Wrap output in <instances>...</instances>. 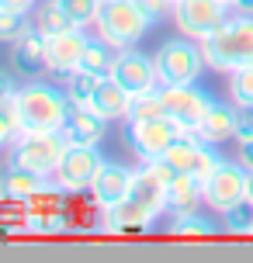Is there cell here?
<instances>
[{
    "instance_id": "obj_1",
    "label": "cell",
    "mask_w": 253,
    "mask_h": 263,
    "mask_svg": "<svg viewBox=\"0 0 253 263\" xmlns=\"http://www.w3.org/2000/svg\"><path fill=\"white\" fill-rule=\"evenodd\" d=\"M167 208H170V204H167V184L156 177V170H153L149 163H139L129 197H125L121 204H115V208L104 211V225L111 229V232L142 229V225H149Z\"/></svg>"
},
{
    "instance_id": "obj_2",
    "label": "cell",
    "mask_w": 253,
    "mask_h": 263,
    "mask_svg": "<svg viewBox=\"0 0 253 263\" xmlns=\"http://www.w3.org/2000/svg\"><path fill=\"white\" fill-rule=\"evenodd\" d=\"M201 52H205V66L219 73L253 66V14L229 17L212 39L201 42Z\"/></svg>"
},
{
    "instance_id": "obj_3",
    "label": "cell",
    "mask_w": 253,
    "mask_h": 263,
    "mask_svg": "<svg viewBox=\"0 0 253 263\" xmlns=\"http://www.w3.org/2000/svg\"><path fill=\"white\" fill-rule=\"evenodd\" d=\"M14 104H17V115H21V125H25V128L59 132L69 118L73 101L66 97V90H59L52 83L31 80V83H25V87L14 90Z\"/></svg>"
},
{
    "instance_id": "obj_4",
    "label": "cell",
    "mask_w": 253,
    "mask_h": 263,
    "mask_svg": "<svg viewBox=\"0 0 253 263\" xmlns=\"http://www.w3.org/2000/svg\"><path fill=\"white\" fill-rule=\"evenodd\" d=\"M94 28L97 39H104L111 49H129L146 35L149 17L135 7V0H101Z\"/></svg>"
},
{
    "instance_id": "obj_5",
    "label": "cell",
    "mask_w": 253,
    "mask_h": 263,
    "mask_svg": "<svg viewBox=\"0 0 253 263\" xmlns=\"http://www.w3.org/2000/svg\"><path fill=\"white\" fill-rule=\"evenodd\" d=\"M66 135L63 128L59 132H42V128H25L11 145V159L14 163H21L28 170L42 173V177H52L56 166H59V159L66 153Z\"/></svg>"
},
{
    "instance_id": "obj_6",
    "label": "cell",
    "mask_w": 253,
    "mask_h": 263,
    "mask_svg": "<svg viewBox=\"0 0 253 263\" xmlns=\"http://www.w3.org/2000/svg\"><path fill=\"white\" fill-rule=\"evenodd\" d=\"M156 59V73H160L163 87H180V83H198L201 69H205V52H201V42L187 39H170L160 45Z\"/></svg>"
},
{
    "instance_id": "obj_7",
    "label": "cell",
    "mask_w": 253,
    "mask_h": 263,
    "mask_svg": "<svg viewBox=\"0 0 253 263\" xmlns=\"http://www.w3.org/2000/svg\"><path fill=\"white\" fill-rule=\"evenodd\" d=\"M246 184H250V170L240 159H222L219 170L205 180V204L215 215H229L232 208L246 204Z\"/></svg>"
},
{
    "instance_id": "obj_8",
    "label": "cell",
    "mask_w": 253,
    "mask_h": 263,
    "mask_svg": "<svg viewBox=\"0 0 253 263\" xmlns=\"http://www.w3.org/2000/svg\"><path fill=\"white\" fill-rule=\"evenodd\" d=\"M180 135H187V128H180L170 115H160V118H149V121H129L125 125V142L132 145V153L142 163L167 156V149Z\"/></svg>"
},
{
    "instance_id": "obj_9",
    "label": "cell",
    "mask_w": 253,
    "mask_h": 263,
    "mask_svg": "<svg viewBox=\"0 0 253 263\" xmlns=\"http://www.w3.org/2000/svg\"><path fill=\"white\" fill-rule=\"evenodd\" d=\"M229 11H232V4H226V0H177L173 25L180 28V35L205 42L229 21Z\"/></svg>"
},
{
    "instance_id": "obj_10",
    "label": "cell",
    "mask_w": 253,
    "mask_h": 263,
    "mask_svg": "<svg viewBox=\"0 0 253 263\" xmlns=\"http://www.w3.org/2000/svg\"><path fill=\"white\" fill-rule=\"evenodd\" d=\"M101 163L104 156L97 145H66V153L52 173L56 191H91V180L101 170Z\"/></svg>"
},
{
    "instance_id": "obj_11",
    "label": "cell",
    "mask_w": 253,
    "mask_h": 263,
    "mask_svg": "<svg viewBox=\"0 0 253 263\" xmlns=\"http://www.w3.org/2000/svg\"><path fill=\"white\" fill-rule=\"evenodd\" d=\"M107 77H115L132 97L163 87L160 73H156V59H149L146 52H139V49H132V45L115 52V63H111V73H107Z\"/></svg>"
},
{
    "instance_id": "obj_12",
    "label": "cell",
    "mask_w": 253,
    "mask_h": 263,
    "mask_svg": "<svg viewBox=\"0 0 253 263\" xmlns=\"http://www.w3.org/2000/svg\"><path fill=\"white\" fill-rule=\"evenodd\" d=\"M163 104H167V115L180 128L194 132L201 125V118L212 111L215 97L208 90H201L198 83H180V87H163Z\"/></svg>"
},
{
    "instance_id": "obj_13",
    "label": "cell",
    "mask_w": 253,
    "mask_h": 263,
    "mask_svg": "<svg viewBox=\"0 0 253 263\" xmlns=\"http://www.w3.org/2000/svg\"><path fill=\"white\" fill-rule=\"evenodd\" d=\"M87 45H91V39H87L83 28H66L59 35H49L45 39V69L59 73V77L80 69V59L87 52Z\"/></svg>"
},
{
    "instance_id": "obj_14",
    "label": "cell",
    "mask_w": 253,
    "mask_h": 263,
    "mask_svg": "<svg viewBox=\"0 0 253 263\" xmlns=\"http://www.w3.org/2000/svg\"><path fill=\"white\" fill-rule=\"evenodd\" d=\"M132 180H135L132 166H125V163H107V159H104L101 170L94 173V180H91L94 204H97L101 211L121 204V201L129 197V191H132Z\"/></svg>"
},
{
    "instance_id": "obj_15",
    "label": "cell",
    "mask_w": 253,
    "mask_h": 263,
    "mask_svg": "<svg viewBox=\"0 0 253 263\" xmlns=\"http://www.w3.org/2000/svg\"><path fill=\"white\" fill-rule=\"evenodd\" d=\"M49 177H42V173L28 170L21 163H0V197H11V201H31V197H39L49 191Z\"/></svg>"
},
{
    "instance_id": "obj_16",
    "label": "cell",
    "mask_w": 253,
    "mask_h": 263,
    "mask_svg": "<svg viewBox=\"0 0 253 263\" xmlns=\"http://www.w3.org/2000/svg\"><path fill=\"white\" fill-rule=\"evenodd\" d=\"M45 31H42L35 21L21 31V39H14L11 45V59H14V66L25 73V77H35V73H42L45 69Z\"/></svg>"
},
{
    "instance_id": "obj_17",
    "label": "cell",
    "mask_w": 253,
    "mask_h": 263,
    "mask_svg": "<svg viewBox=\"0 0 253 263\" xmlns=\"http://www.w3.org/2000/svg\"><path fill=\"white\" fill-rule=\"evenodd\" d=\"M104 125L107 121L87 104H73L69 107V118L63 125V135H66L69 145H101L104 139Z\"/></svg>"
},
{
    "instance_id": "obj_18",
    "label": "cell",
    "mask_w": 253,
    "mask_h": 263,
    "mask_svg": "<svg viewBox=\"0 0 253 263\" xmlns=\"http://www.w3.org/2000/svg\"><path fill=\"white\" fill-rule=\"evenodd\" d=\"M129 104H132V93L121 87L115 77H97V87L91 93V104L104 121H115V118H125L129 115Z\"/></svg>"
},
{
    "instance_id": "obj_19",
    "label": "cell",
    "mask_w": 253,
    "mask_h": 263,
    "mask_svg": "<svg viewBox=\"0 0 253 263\" xmlns=\"http://www.w3.org/2000/svg\"><path fill=\"white\" fill-rule=\"evenodd\" d=\"M236 118H240V107L236 104H219V101H215L212 111H208V115L201 118V125L194 128V135L208 145H222V142H229V139H236Z\"/></svg>"
},
{
    "instance_id": "obj_20",
    "label": "cell",
    "mask_w": 253,
    "mask_h": 263,
    "mask_svg": "<svg viewBox=\"0 0 253 263\" xmlns=\"http://www.w3.org/2000/svg\"><path fill=\"white\" fill-rule=\"evenodd\" d=\"M167 204L170 211H198V204H205V184L191 173H177L173 184L167 187Z\"/></svg>"
},
{
    "instance_id": "obj_21",
    "label": "cell",
    "mask_w": 253,
    "mask_h": 263,
    "mask_svg": "<svg viewBox=\"0 0 253 263\" xmlns=\"http://www.w3.org/2000/svg\"><path fill=\"white\" fill-rule=\"evenodd\" d=\"M160 115H167V104H163V87H156V90L135 93L125 121H149V118H160Z\"/></svg>"
},
{
    "instance_id": "obj_22",
    "label": "cell",
    "mask_w": 253,
    "mask_h": 263,
    "mask_svg": "<svg viewBox=\"0 0 253 263\" xmlns=\"http://www.w3.org/2000/svg\"><path fill=\"white\" fill-rule=\"evenodd\" d=\"M115 52L118 49H111L104 39H91V45H87V52L80 59V69H87L94 77H107L111 73V63H115Z\"/></svg>"
},
{
    "instance_id": "obj_23",
    "label": "cell",
    "mask_w": 253,
    "mask_h": 263,
    "mask_svg": "<svg viewBox=\"0 0 253 263\" xmlns=\"http://www.w3.org/2000/svg\"><path fill=\"white\" fill-rule=\"evenodd\" d=\"M21 132H25V125H21V115H17V104H14V93H11V97L0 101V149L14 145V139Z\"/></svg>"
},
{
    "instance_id": "obj_24",
    "label": "cell",
    "mask_w": 253,
    "mask_h": 263,
    "mask_svg": "<svg viewBox=\"0 0 253 263\" xmlns=\"http://www.w3.org/2000/svg\"><path fill=\"white\" fill-rule=\"evenodd\" d=\"M94 87H97V77L87 73V69H73V73H66V80H63V90H66V97L73 104H91Z\"/></svg>"
},
{
    "instance_id": "obj_25",
    "label": "cell",
    "mask_w": 253,
    "mask_h": 263,
    "mask_svg": "<svg viewBox=\"0 0 253 263\" xmlns=\"http://www.w3.org/2000/svg\"><path fill=\"white\" fill-rule=\"evenodd\" d=\"M35 25H39L45 35H59V31L73 28V25H69V17H66V11L59 7V0L39 4V11H35Z\"/></svg>"
},
{
    "instance_id": "obj_26",
    "label": "cell",
    "mask_w": 253,
    "mask_h": 263,
    "mask_svg": "<svg viewBox=\"0 0 253 263\" xmlns=\"http://www.w3.org/2000/svg\"><path fill=\"white\" fill-rule=\"evenodd\" d=\"M59 7L66 11L69 25L73 28H87L97 21V11H101V0H59Z\"/></svg>"
},
{
    "instance_id": "obj_27",
    "label": "cell",
    "mask_w": 253,
    "mask_h": 263,
    "mask_svg": "<svg viewBox=\"0 0 253 263\" xmlns=\"http://www.w3.org/2000/svg\"><path fill=\"white\" fill-rule=\"evenodd\" d=\"M177 236H212L215 225L208 222V218H201L198 211H177V218H173L170 225Z\"/></svg>"
},
{
    "instance_id": "obj_28",
    "label": "cell",
    "mask_w": 253,
    "mask_h": 263,
    "mask_svg": "<svg viewBox=\"0 0 253 263\" xmlns=\"http://www.w3.org/2000/svg\"><path fill=\"white\" fill-rule=\"evenodd\" d=\"M229 97L232 104H253V66L229 73Z\"/></svg>"
},
{
    "instance_id": "obj_29",
    "label": "cell",
    "mask_w": 253,
    "mask_h": 263,
    "mask_svg": "<svg viewBox=\"0 0 253 263\" xmlns=\"http://www.w3.org/2000/svg\"><path fill=\"white\" fill-rule=\"evenodd\" d=\"M28 28V14L21 11H4L0 7V42H14L21 39V31Z\"/></svg>"
},
{
    "instance_id": "obj_30",
    "label": "cell",
    "mask_w": 253,
    "mask_h": 263,
    "mask_svg": "<svg viewBox=\"0 0 253 263\" xmlns=\"http://www.w3.org/2000/svg\"><path fill=\"white\" fill-rule=\"evenodd\" d=\"M226 229L236 232V236H253V208L250 204H240L226 215Z\"/></svg>"
},
{
    "instance_id": "obj_31",
    "label": "cell",
    "mask_w": 253,
    "mask_h": 263,
    "mask_svg": "<svg viewBox=\"0 0 253 263\" xmlns=\"http://www.w3.org/2000/svg\"><path fill=\"white\" fill-rule=\"evenodd\" d=\"M173 4L177 0H135V7L149 17V25H160L167 14H173Z\"/></svg>"
},
{
    "instance_id": "obj_32",
    "label": "cell",
    "mask_w": 253,
    "mask_h": 263,
    "mask_svg": "<svg viewBox=\"0 0 253 263\" xmlns=\"http://www.w3.org/2000/svg\"><path fill=\"white\" fill-rule=\"evenodd\" d=\"M240 107V118H236V142L253 139V104H236Z\"/></svg>"
},
{
    "instance_id": "obj_33",
    "label": "cell",
    "mask_w": 253,
    "mask_h": 263,
    "mask_svg": "<svg viewBox=\"0 0 253 263\" xmlns=\"http://www.w3.org/2000/svg\"><path fill=\"white\" fill-rule=\"evenodd\" d=\"M236 159L253 173V139H243V142H240V156H236Z\"/></svg>"
},
{
    "instance_id": "obj_34",
    "label": "cell",
    "mask_w": 253,
    "mask_h": 263,
    "mask_svg": "<svg viewBox=\"0 0 253 263\" xmlns=\"http://www.w3.org/2000/svg\"><path fill=\"white\" fill-rule=\"evenodd\" d=\"M35 4H39V0H0V7H4V11H21V14H28Z\"/></svg>"
},
{
    "instance_id": "obj_35",
    "label": "cell",
    "mask_w": 253,
    "mask_h": 263,
    "mask_svg": "<svg viewBox=\"0 0 253 263\" xmlns=\"http://www.w3.org/2000/svg\"><path fill=\"white\" fill-rule=\"evenodd\" d=\"M14 90H17V87H14L11 80H7V73H0V101H4V97H11Z\"/></svg>"
},
{
    "instance_id": "obj_36",
    "label": "cell",
    "mask_w": 253,
    "mask_h": 263,
    "mask_svg": "<svg viewBox=\"0 0 253 263\" xmlns=\"http://www.w3.org/2000/svg\"><path fill=\"white\" fill-rule=\"evenodd\" d=\"M232 11L236 14H253V0H232Z\"/></svg>"
},
{
    "instance_id": "obj_37",
    "label": "cell",
    "mask_w": 253,
    "mask_h": 263,
    "mask_svg": "<svg viewBox=\"0 0 253 263\" xmlns=\"http://www.w3.org/2000/svg\"><path fill=\"white\" fill-rule=\"evenodd\" d=\"M246 204L253 208V173H250V184H246Z\"/></svg>"
},
{
    "instance_id": "obj_38",
    "label": "cell",
    "mask_w": 253,
    "mask_h": 263,
    "mask_svg": "<svg viewBox=\"0 0 253 263\" xmlns=\"http://www.w3.org/2000/svg\"><path fill=\"white\" fill-rule=\"evenodd\" d=\"M226 4H232V0H226Z\"/></svg>"
}]
</instances>
